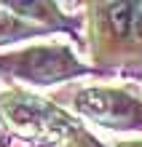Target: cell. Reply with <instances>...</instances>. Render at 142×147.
Returning <instances> with one entry per match:
<instances>
[{"instance_id": "obj_1", "label": "cell", "mask_w": 142, "mask_h": 147, "mask_svg": "<svg viewBox=\"0 0 142 147\" xmlns=\"http://www.w3.org/2000/svg\"><path fill=\"white\" fill-rule=\"evenodd\" d=\"M0 112L27 139L67 142L70 147H96V142L86 131H81L62 110L32 96V94H3Z\"/></svg>"}, {"instance_id": "obj_2", "label": "cell", "mask_w": 142, "mask_h": 147, "mask_svg": "<svg viewBox=\"0 0 142 147\" xmlns=\"http://www.w3.org/2000/svg\"><path fill=\"white\" fill-rule=\"evenodd\" d=\"M0 70H5L14 78L32 80V83H54V80L81 75L83 64L62 46H43V48L22 51L19 56L0 59Z\"/></svg>"}, {"instance_id": "obj_3", "label": "cell", "mask_w": 142, "mask_h": 147, "mask_svg": "<svg viewBox=\"0 0 142 147\" xmlns=\"http://www.w3.org/2000/svg\"><path fill=\"white\" fill-rule=\"evenodd\" d=\"M75 107L110 128H142V102L118 88H86L75 96Z\"/></svg>"}, {"instance_id": "obj_4", "label": "cell", "mask_w": 142, "mask_h": 147, "mask_svg": "<svg viewBox=\"0 0 142 147\" xmlns=\"http://www.w3.org/2000/svg\"><path fill=\"white\" fill-rule=\"evenodd\" d=\"M99 35L107 43L126 46L142 38V3H110L99 13Z\"/></svg>"}, {"instance_id": "obj_5", "label": "cell", "mask_w": 142, "mask_h": 147, "mask_svg": "<svg viewBox=\"0 0 142 147\" xmlns=\"http://www.w3.org/2000/svg\"><path fill=\"white\" fill-rule=\"evenodd\" d=\"M19 30H22V27L11 19V16H8L5 11H0V43H3V40H11V38H16V35H22Z\"/></svg>"}, {"instance_id": "obj_6", "label": "cell", "mask_w": 142, "mask_h": 147, "mask_svg": "<svg viewBox=\"0 0 142 147\" xmlns=\"http://www.w3.org/2000/svg\"><path fill=\"white\" fill-rule=\"evenodd\" d=\"M115 147H142V142H118Z\"/></svg>"}]
</instances>
